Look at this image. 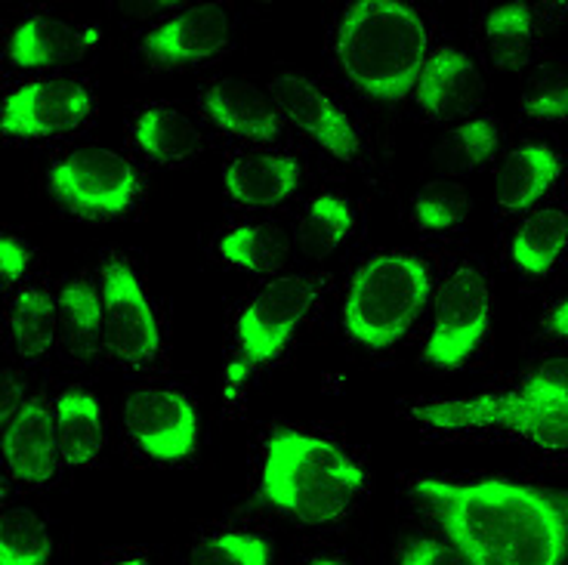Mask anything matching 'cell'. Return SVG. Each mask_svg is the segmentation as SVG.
Masks as SVG:
<instances>
[{"label": "cell", "instance_id": "cell-16", "mask_svg": "<svg viewBox=\"0 0 568 565\" xmlns=\"http://www.w3.org/2000/svg\"><path fill=\"white\" fill-rule=\"evenodd\" d=\"M204 109L216 128H223L232 137H242V140L272 142L282 133L275 102L247 78H223L207 87Z\"/></svg>", "mask_w": 568, "mask_h": 565}, {"label": "cell", "instance_id": "cell-34", "mask_svg": "<svg viewBox=\"0 0 568 565\" xmlns=\"http://www.w3.org/2000/svg\"><path fill=\"white\" fill-rule=\"evenodd\" d=\"M398 565H469L455 544L439 537H414L402 547Z\"/></svg>", "mask_w": 568, "mask_h": 565}, {"label": "cell", "instance_id": "cell-39", "mask_svg": "<svg viewBox=\"0 0 568 565\" xmlns=\"http://www.w3.org/2000/svg\"><path fill=\"white\" fill-rule=\"evenodd\" d=\"M310 565H343L341 559H331V556H322V559H313Z\"/></svg>", "mask_w": 568, "mask_h": 565}, {"label": "cell", "instance_id": "cell-12", "mask_svg": "<svg viewBox=\"0 0 568 565\" xmlns=\"http://www.w3.org/2000/svg\"><path fill=\"white\" fill-rule=\"evenodd\" d=\"M272 102L300 133H306L310 140L318 142L334 158L353 161L358 155L362 142H358L353 121L306 74H297V71L275 74L272 78Z\"/></svg>", "mask_w": 568, "mask_h": 565}, {"label": "cell", "instance_id": "cell-1", "mask_svg": "<svg viewBox=\"0 0 568 565\" xmlns=\"http://www.w3.org/2000/svg\"><path fill=\"white\" fill-rule=\"evenodd\" d=\"M412 488L469 565L568 563V492L510 480H417Z\"/></svg>", "mask_w": 568, "mask_h": 565}, {"label": "cell", "instance_id": "cell-21", "mask_svg": "<svg viewBox=\"0 0 568 565\" xmlns=\"http://www.w3.org/2000/svg\"><path fill=\"white\" fill-rule=\"evenodd\" d=\"M133 140L155 164H183L201 152L199 124L171 105H152L136 118Z\"/></svg>", "mask_w": 568, "mask_h": 565}, {"label": "cell", "instance_id": "cell-13", "mask_svg": "<svg viewBox=\"0 0 568 565\" xmlns=\"http://www.w3.org/2000/svg\"><path fill=\"white\" fill-rule=\"evenodd\" d=\"M232 38V16L223 3H199L142 38V53L155 65H199L223 53Z\"/></svg>", "mask_w": 568, "mask_h": 565}, {"label": "cell", "instance_id": "cell-19", "mask_svg": "<svg viewBox=\"0 0 568 565\" xmlns=\"http://www.w3.org/2000/svg\"><path fill=\"white\" fill-rule=\"evenodd\" d=\"M559 158L554 149L528 142L523 149H513L510 155L497 164L495 201L507 213H519L535 208L559 180Z\"/></svg>", "mask_w": 568, "mask_h": 565}, {"label": "cell", "instance_id": "cell-23", "mask_svg": "<svg viewBox=\"0 0 568 565\" xmlns=\"http://www.w3.org/2000/svg\"><path fill=\"white\" fill-rule=\"evenodd\" d=\"M59 327L71 359L90 362L105 346L102 294L90 282H69L59 291Z\"/></svg>", "mask_w": 568, "mask_h": 565}, {"label": "cell", "instance_id": "cell-40", "mask_svg": "<svg viewBox=\"0 0 568 565\" xmlns=\"http://www.w3.org/2000/svg\"><path fill=\"white\" fill-rule=\"evenodd\" d=\"M109 565H149V563L140 559V556H133V559H121V563H109Z\"/></svg>", "mask_w": 568, "mask_h": 565}, {"label": "cell", "instance_id": "cell-24", "mask_svg": "<svg viewBox=\"0 0 568 565\" xmlns=\"http://www.w3.org/2000/svg\"><path fill=\"white\" fill-rule=\"evenodd\" d=\"M59 331V300L38 287L19 291L10 312V337L22 359H41L53 350Z\"/></svg>", "mask_w": 568, "mask_h": 565}, {"label": "cell", "instance_id": "cell-38", "mask_svg": "<svg viewBox=\"0 0 568 565\" xmlns=\"http://www.w3.org/2000/svg\"><path fill=\"white\" fill-rule=\"evenodd\" d=\"M547 331L556 337H568V297L562 303H556L554 312L547 315Z\"/></svg>", "mask_w": 568, "mask_h": 565}, {"label": "cell", "instance_id": "cell-9", "mask_svg": "<svg viewBox=\"0 0 568 565\" xmlns=\"http://www.w3.org/2000/svg\"><path fill=\"white\" fill-rule=\"evenodd\" d=\"M121 417L133 445L158 464H180L199 445L195 405L176 390L140 386L128 393Z\"/></svg>", "mask_w": 568, "mask_h": 565}, {"label": "cell", "instance_id": "cell-28", "mask_svg": "<svg viewBox=\"0 0 568 565\" xmlns=\"http://www.w3.org/2000/svg\"><path fill=\"white\" fill-rule=\"evenodd\" d=\"M500 145V130L488 118H473L467 124L455 128L445 140L433 149V164L448 176L469 173L483 168L488 158H495Z\"/></svg>", "mask_w": 568, "mask_h": 565}, {"label": "cell", "instance_id": "cell-5", "mask_svg": "<svg viewBox=\"0 0 568 565\" xmlns=\"http://www.w3.org/2000/svg\"><path fill=\"white\" fill-rule=\"evenodd\" d=\"M414 417L439 430L467 426H504L516 436H526L540 448L568 452V405H547L526 396L523 390L504 396H473L433 402L414 408Z\"/></svg>", "mask_w": 568, "mask_h": 565}, {"label": "cell", "instance_id": "cell-3", "mask_svg": "<svg viewBox=\"0 0 568 565\" xmlns=\"http://www.w3.org/2000/svg\"><path fill=\"white\" fill-rule=\"evenodd\" d=\"M429 59L424 19L402 0H358L337 31V65L371 100H405Z\"/></svg>", "mask_w": 568, "mask_h": 565}, {"label": "cell", "instance_id": "cell-22", "mask_svg": "<svg viewBox=\"0 0 568 565\" xmlns=\"http://www.w3.org/2000/svg\"><path fill=\"white\" fill-rule=\"evenodd\" d=\"M568 244V213L559 208H540L526 216L510 241V256L528 275H547Z\"/></svg>", "mask_w": 568, "mask_h": 565}, {"label": "cell", "instance_id": "cell-10", "mask_svg": "<svg viewBox=\"0 0 568 565\" xmlns=\"http://www.w3.org/2000/svg\"><path fill=\"white\" fill-rule=\"evenodd\" d=\"M318 297V282L310 275H282L270 282L244 306L239 319L242 359L266 365L287 346L297 325L306 319Z\"/></svg>", "mask_w": 568, "mask_h": 565}, {"label": "cell", "instance_id": "cell-6", "mask_svg": "<svg viewBox=\"0 0 568 565\" xmlns=\"http://www.w3.org/2000/svg\"><path fill=\"white\" fill-rule=\"evenodd\" d=\"M59 204L84 220H109L130 211L140 176L128 158L102 145H81L50 170Z\"/></svg>", "mask_w": 568, "mask_h": 565}, {"label": "cell", "instance_id": "cell-11", "mask_svg": "<svg viewBox=\"0 0 568 565\" xmlns=\"http://www.w3.org/2000/svg\"><path fill=\"white\" fill-rule=\"evenodd\" d=\"M93 100L74 78H38L7 97L3 130L19 140H50L78 130L90 118Z\"/></svg>", "mask_w": 568, "mask_h": 565}, {"label": "cell", "instance_id": "cell-4", "mask_svg": "<svg viewBox=\"0 0 568 565\" xmlns=\"http://www.w3.org/2000/svg\"><path fill=\"white\" fill-rule=\"evenodd\" d=\"M433 282L429 269L408 254H377L353 275L343 300V325L368 350H386L420 319Z\"/></svg>", "mask_w": 568, "mask_h": 565}, {"label": "cell", "instance_id": "cell-15", "mask_svg": "<svg viewBox=\"0 0 568 565\" xmlns=\"http://www.w3.org/2000/svg\"><path fill=\"white\" fill-rule=\"evenodd\" d=\"M483 90V74L476 62L467 53L445 47L426 59V69L417 81V100L429 118L452 121L467 114L473 105H479Z\"/></svg>", "mask_w": 568, "mask_h": 565}, {"label": "cell", "instance_id": "cell-20", "mask_svg": "<svg viewBox=\"0 0 568 565\" xmlns=\"http://www.w3.org/2000/svg\"><path fill=\"white\" fill-rule=\"evenodd\" d=\"M59 454L69 466H87L100 457L105 445V421L100 398L84 390H65L57 398Z\"/></svg>", "mask_w": 568, "mask_h": 565}, {"label": "cell", "instance_id": "cell-32", "mask_svg": "<svg viewBox=\"0 0 568 565\" xmlns=\"http://www.w3.org/2000/svg\"><path fill=\"white\" fill-rule=\"evenodd\" d=\"M192 565H272V547L254 532H220L192 551Z\"/></svg>", "mask_w": 568, "mask_h": 565}, {"label": "cell", "instance_id": "cell-18", "mask_svg": "<svg viewBox=\"0 0 568 565\" xmlns=\"http://www.w3.org/2000/svg\"><path fill=\"white\" fill-rule=\"evenodd\" d=\"M229 199L242 208H275L300 189V164L287 155H239L226 170Z\"/></svg>", "mask_w": 568, "mask_h": 565}, {"label": "cell", "instance_id": "cell-35", "mask_svg": "<svg viewBox=\"0 0 568 565\" xmlns=\"http://www.w3.org/2000/svg\"><path fill=\"white\" fill-rule=\"evenodd\" d=\"M31 266V251L22 244V241H16L13 235H3L0 241V272H3V282L16 284Z\"/></svg>", "mask_w": 568, "mask_h": 565}, {"label": "cell", "instance_id": "cell-8", "mask_svg": "<svg viewBox=\"0 0 568 565\" xmlns=\"http://www.w3.org/2000/svg\"><path fill=\"white\" fill-rule=\"evenodd\" d=\"M102 334L105 350L124 365H149L161 350L155 310L128 260L112 256L102 266Z\"/></svg>", "mask_w": 568, "mask_h": 565}, {"label": "cell", "instance_id": "cell-31", "mask_svg": "<svg viewBox=\"0 0 568 565\" xmlns=\"http://www.w3.org/2000/svg\"><path fill=\"white\" fill-rule=\"evenodd\" d=\"M473 199L464 189V183L455 180H436L426 183L417 199H414V220L429 232H448V229L460 226L467 220Z\"/></svg>", "mask_w": 568, "mask_h": 565}, {"label": "cell", "instance_id": "cell-25", "mask_svg": "<svg viewBox=\"0 0 568 565\" xmlns=\"http://www.w3.org/2000/svg\"><path fill=\"white\" fill-rule=\"evenodd\" d=\"M291 254V239L282 226L275 223H251V226H235L220 241V256L232 266L247 269V272H275L284 266Z\"/></svg>", "mask_w": 568, "mask_h": 565}, {"label": "cell", "instance_id": "cell-14", "mask_svg": "<svg viewBox=\"0 0 568 565\" xmlns=\"http://www.w3.org/2000/svg\"><path fill=\"white\" fill-rule=\"evenodd\" d=\"M3 461L10 476L26 485H47L57 473L59 454L57 411L41 398H26L13 421L3 424Z\"/></svg>", "mask_w": 568, "mask_h": 565}, {"label": "cell", "instance_id": "cell-17", "mask_svg": "<svg viewBox=\"0 0 568 565\" xmlns=\"http://www.w3.org/2000/svg\"><path fill=\"white\" fill-rule=\"evenodd\" d=\"M100 31H78L57 16H31L10 38V59L19 69H59L84 57Z\"/></svg>", "mask_w": 568, "mask_h": 565}, {"label": "cell", "instance_id": "cell-7", "mask_svg": "<svg viewBox=\"0 0 568 565\" xmlns=\"http://www.w3.org/2000/svg\"><path fill=\"white\" fill-rule=\"evenodd\" d=\"M491 319V291L479 269H455L433 303V331L426 340V362L460 367L483 343Z\"/></svg>", "mask_w": 568, "mask_h": 565}, {"label": "cell", "instance_id": "cell-29", "mask_svg": "<svg viewBox=\"0 0 568 565\" xmlns=\"http://www.w3.org/2000/svg\"><path fill=\"white\" fill-rule=\"evenodd\" d=\"M53 537L47 523L29 507H13L0 516V565H47Z\"/></svg>", "mask_w": 568, "mask_h": 565}, {"label": "cell", "instance_id": "cell-36", "mask_svg": "<svg viewBox=\"0 0 568 565\" xmlns=\"http://www.w3.org/2000/svg\"><path fill=\"white\" fill-rule=\"evenodd\" d=\"M3 408H0V421L7 424V421H13V414L22 405H26V390L19 386V381H16L13 371H7L3 374V402H0Z\"/></svg>", "mask_w": 568, "mask_h": 565}, {"label": "cell", "instance_id": "cell-2", "mask_svg": "<svg viewBox=\"0 0 568 565\" xmlns=\"http://www.w3.org/2000/svg\"><path fill=\"white\" fill-rule=\"evenodd\" d=\"M365 488V470L341 445L291 426L272 430L263 452L260 501L306 525L337 523Z\"/></svg>", "mask_w": 568, "mask_h": 565}, {"label": "cell", "instance_id": "cell-30", "mask_svg": "<svg viewBox=\"0 0 568 565\" xmlns=\"http://www.w3.org/2000/svg\"><path fill=\"white\" fill-rule=\"evenodd\" d=\"M523 109L538 121H568V65L544 59L528 71L523 87Z\"/></svg>", "mask_w": 568, "mask_h": 565}, {"label": "cell", "instance_id": "cell-26", "mask_svg": "<svg viewBox=\"0 0 568 565\" xmlns=\"http://www.w3.org/2000/svg\"><path fill=\"white\" fill-rule=\"evenodd\" d=\"M531 10L526 3H504L485 19V43L497 71H523L531 53Z\"/></svg>", "mask_w": 568, "mask_h": 565}, {"label": "cell", "instance_id": "cell-37", "mask_svg": "<svg viewBox=\"0 0 568 565\" xmlns=\"http://www.w3.org/2000/svg\"><path fill=\"white\" fill-rule=\"evenodd\" d=\"M251 362L247 359H235V362H229L226 367V386H223V396L229 398V402H235L239 398V393H242V386L247 383V377H251Z\"/></svg>", "mask_w": 568, "mask_h": 565}, {"label": "cell", "instance_id": "cell-27", "mask_svg": "<svg viewBox=\"0 0 568 565\" xmlns=\"http://www.w3.org/2000/svg\"><path fill=\"white\" fill-rule=\"evenodd\" d=\"M355 226L353 208L349 201L337 195H322L310 204V211L303 213L297 229V244L310 260H325L331 256L343 241L349 239Z\"/></svg>", "mask_w": 568, "mask_h": 565}, {"label": "cell", "instance_id": "cell-33", "mask_svg": "<svg viewBox=\"0 0 568 565\" xmlns=\"http://www.w3.org/2000/svg\"><path fill=\"white\" fill-rule=\"evenodd\" d=\"M523 393L547 405H568V359H550L523 383Z\"/></svg>", "mask_w": 568, "mask_h": 565}]
</instances>
